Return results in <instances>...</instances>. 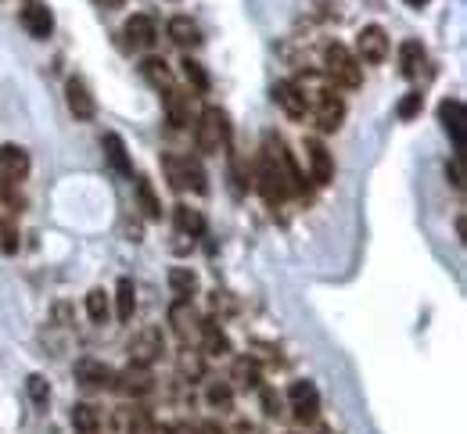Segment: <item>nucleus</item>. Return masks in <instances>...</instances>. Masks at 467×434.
Listing matches in <instances>:
<instances>
[{
  "instance_id": "f257e3e1",
  "label": "nucleus",
  "mask_w": 467,
  "mask_h": 434,
  "mask_svg": "<svg viewBox=\"0 0 467 434\" xmlns=\"http://www.w3.org/2000/svg\"><path fill=\"white\" fill-rule=\"evenodd\" d=\"M194 140L201 154H219L230 147V119L223 108H205L194 126Z\"/></svg>"
},
{
  "instance_id": "f03ea898",
  "label": "nucleus",
  "mask_w": 467,
  "mask_h": 434,
  "mask_svg": "<svg viewBox=\"0 0 467 434\" xmlns=\"http://www.w3.org/2000/svg\"><path fill=\"white\" fill-rule=\"evenodd\" d=\"M324 76L331 79V83H338V87H345V90H356L360 83H363V72H360V62H356V54L345 47V44H331L327 51H324Z\"/></svg>"
},
{
  "instance_id": "7ed1b4c3",
  "label": "nucleus",
  "mask_w": 467,
  "mask_h": 434,
  "mask_svg": "<svg viewBox=\"0 0 467 434\" xmlns=\"http://www.w3.org/2000/svg\"><path fill=\"white\" fill-rule=\"evenodd\" d=\"M162 169H166L173 190H198V194L205 190V172L191 154H166Z\"/></svg>"
},
{
  "instance_id": "20e7f679",
  "label": "nucleus",
  "mask_w": 467,
  "mask_h": 434,
  "mask_svg": "<svg viewBox=\"0 0 467 434\" xmlns=\"http://www.w3.org/2000/svg\"><path fill=\"white\" fill-rule=\"evenodd\" d=\"M292 87H295L299 97L306 101V112H313V108L327 104L331 97H338V94H335V83H331L324 72H302V76L292 79Z\"/></svg>"
},
{
  "instance_id": "39448f33",
  "label": "nucleus",
  "mask_w": 467,
  "mask_h": 434,
  "mask_svg": "<svg viewBox=\"0 0 467 434\" xmlns=\"http://www.w3.org/2000/svg\"><path fill=\"white\" fill-rule=\"evenodd\" d=\"M19 22H22V29H26L33 40H47L51 29H55V15H51V8L44 4V0H22Z\"/></svg>"
},
{
  "instance_id": "423d86ee",
  "label": "nucleus",
  "mask_w": 467,
  "mask_h": 434,
  "mask_svg": "<svg viewBox=\"0 0 467 434\" xmlns=\"http://www.w3.org/2000/svg\"><path fill=\"white\" fill-rule=\"evenodd\" d=\"M388 58V33L381 26H363L356 37V62L381 65Z\"/></svg>"
},
{
  "instance_id": "0eeeda50",
  "label": "nucleus",
  "mask_w": 467,
  "mask_h": 434,
  "mask_svg": "<svg viewBox=\"0 0 467 434\" xmlns=\"http://www.w3.org/2000/svg\"><path fill=\"white\" fill-rule=\"evenodd\" d=\"M288 402H292V413H295L302 423L317 420V413H320V391H317L313 380H295L292 391H288Z\"/></svg>"
},
{
  "instance_id": "6e6552de",
  "label": "nucleus",
  "mask_w": 467,
  "mask_h": 434,
  "mask_svg": "<svg viewBox=\"0 0 467 434\" xmlns=\"http://www.w3.org/2000/svg\"><path fill=\"white\" fill-rule=\"evenodd\" d=\"M162 348H166L162 330H158V327H148V330H140V334L130 341V363H133V366H151V363L162 355Z\"/></svg>"
},
{
  "instance_id": "1a4fd4ad",
  "label": "nucleus",
  "mask_w": 467,
  "mask_h": 434,
  "mask_svg": "<svg viewBox=\"0 0 467 434\" xmlns=\"http://www.w3.org/2000/svg\"><path fill=\"white\" fill-rule=\"evenodd\" d=\"M65 97H69V112H72L80 122H90V119L98 115V101H94V94H90L87 79L72 76V79L65 83Z\"/></svg>"
},
{
  "instance_id": "9d476101",
  "label": "nucleus",
  "mask_w": 467,
  "mask_h": 434,
  "mask_svg": "<svg viewBox=\"0 0 467 434\" xmlns=\"http://www.w3.org/2000/svg\"><path fill=\"white\" fill-rule=\"evenodd\" d=\"M30 176V154L19 144H4L0 147V179L4 183H22Z\"/></svg>"
},
{
  "instance_id": "9b49d317",
  "label": "nucleus",
  "mask_w": 467,
  "mask_h": 434,
  "mask_svg": "<svg viewBox=\"0 0 467 434\" xmlns=\"http://www.w3.org/2000/svg\"><path fill=\"white\" fill-rule=\"evenodd\" d=\"M302 151H306V158H310L313 179H317V183H331V179H335V162H331V151H327L317 137H310V140L302 144Z\"/></svg>"
},
{
  "instance_id": "f8f14e48",
  "label": "nucleus",
  "mask_w": 467,
  "mask_h": 434,
  "mask_svg": "<svg viewBox=\"0 0 467 434\" xmlns=\"http://www.w3.org/2000/svg\"><path fill=\"white\" fill-rule=\"evenodd\" d=\"M115 388H123L126 395L140 398V395H148V391L155 388V377H151V370H148V366H133V363H130V370L115 373Z\"/></svg>"
},
{
  "instance_id": "ddd939ff",
  "label": "nucleus",
  "mask_w": 467,
  "mask_h": 434,
  "mask_svg": "<svg viewBox=\"0 0 467 434\" xmlns=\"http://www.w3.org/2000/svg\"><path fill=\"white\" fill-rule=\"evenodd\" d=\"M76 380L87 384V388H115V373L105 363H94V359L76 363Z\"/></svg>"
},
{
  "instance_id": "4468645a",
  "label": "nucleus",
  "mask_w": 467,
  "mask_h": 434,
  "mask_svg": "<svg viewBox=\"0 0 467 434\" xmlns=\"http://www.w3.org/2000/svg\"><path fill=\"white\" fill-rule=\"evenodd\" d=\"M126 37H130L133 47L148 51V47H155V40H158V26H155L151 15H133V19L126 22Z\"/></svg>"
},
{
  "instance_id": "2eb2a0df",
  "label": "nucleus",
  "mask_w": 467,
  "mask_h": 434,
  "mask_svg": "<svg viewBox=\"0 0 467 434\" xmlns=\"http://www.w3.org/2000/svg\"><path fill=\"white\" fill-rule=\"evenodd\" d=\"M166 115H169V122L173 126H187L191 122V115H194V94H187V90H169L166 94Z\"/></svg>"
},
{
  "instance_id": "dca6fc26",
  "label": "nucleus",
  "mask_w": 467,
  "mask_h": 434,
  "mask_svg": "<svg viewBox=\"0 0 467 434\" xmlns=\"http://www.w3.org/2000/svg\"><path fill=\"white\" fill-rule=\"evenodd\" d=\"M438 119H442V126L449 129L456 151H463V104H460L456 97H453V101H442V104H438Z\"/></svg>"
},
{
  "instance_id": "f3484780",
  "label": "nucleus",
  "mask_w": 467,
  "mask_h": 434,
  "mask_svg": "<svg viewBox=\"0 0 467 434\" xmlns=\"http://www.w3.org/2000/svg\"><path fill=\"white\" fill-rule=\"evenodd\" d=\"M101 147H105V158L112 162V169H115L119 176H133V162H130L126 144H123L119 133H105V137H101Z\"/></svg>"
},
{
  "instance_id": "a211bd4d",
  "label": "nucleus",
  "mask_w": 467,
  "mask_h": 434,
  "mask_svg": "<svg viewBox=\"0 0 467 434\" xmlns=\"http://www.w3.org/2000/svg\"><path fill=\"white\" fill-rule=\"evenodd\" d=\"M173 220H176V230H180V238H201L205 234V215L198 212V208H191V204H176L173 208Z\"/></svg>"
},
{
  "instance_id": "6ab92c4d",
  "label": "nucleus",
  "mask_w": 467,
  "mask_h": 434,
  "mask_svg": "<svg viewBox=\"0 0 467 434\" xmlns=\"http://www.w3.org/2000/svg\"><path fill=\"white\" fill-rule=\"evenodd\" d=\"M424 47H420V40H406L403 47H399V72L406 76V79H417L420 76V69H424Z\"/></svg>"
},
{
  "instance_id": "aec40b11",
  "label": "nucleus",
  "mask_w": 467,
  "mask_h": 434,
  "mask_svg": "<svg viewBox=\"0 0 467 434\" xmlns=\"http://www.w3.org/2000/svg\"><path fill=\"white\" fill-rule=\"evenodd\" d=\"M140 72H144V79H148L155 90H162V94H169V90L176 87V79H173V69H169L162 58H144Z\"/></svg>"
},
{
  "instance_id": "412c9836",
  "label": "nucleus",
  "mask_w": 467,
  "mask_h": 434,
  "mask_svg": "<svg viewBox=\"0 0 467 434\" xmlns=\"http://www.w3.org/2000/svg\"><path fill=\"white\" fill-rule=\"evenodd\" d=\"M274 101L284 108L288 119H306V101L299 97V90L284 79V83H274Z\"/></svg>"
},
{
  "instance_id": "4be33fe9",
  "label": "nucleus",
  "mask_w": 467,
  "mask_h": 434,
  "mask_svg": "<svg viewBox=\"0 0 467 434\" xmlns=\"http://www.w3.org/2000/svg\"><path fill=\"white\" fill-rule=\"evenodd\" d=\"M169 320H173V330H176L183 341L194 338L198 327H201V320H198V313L191 309V302H176V305L169 309Z\"/></svg>"
},
{
  "instance_id": "5701e85b",
  "label": "nucleus",
  "mask_w": 467,
  "mask_h": 434,
  "mask_svg": "<svg viewBox=\"0 0 467 434\" xmlns=\"http://www.w3.org/2000/svg\"><path fill=\"white\" fill-rule=\"evenodd\" d=\"M169 40L176 47H198L201 44V29L187 15H176V19H169Z\"/></svg>"
},
{
  "instance_id": "b1692460",
  "label": "nucleus",
  "mask_w": 467,
  "mask_h": 434,
  "mask_svg": "<svg viewBox=\"0 0 467 434\" xmlns=\"http://www.w3.org/2000/svg\"><path fill=\"white\" fill-rule=\"evenodd\" d=\"M198 334H201V348H205L208 355H226V352H230V338L219 330V323H212V320H201Z\"/></svg>"
},
{
  "instance_id": "393cba45",
  "label": "nucleus",
  "mask_w": 467,
  "mask_h": 434,
  "mask_svg": "<svg viewBox=\"0 0 467 434\" xmlns=\"http://www.w3.org/2000/svg\"><path fill=\"white\" fill-rule=\"evenodd\" d=\"M313 115H317V126H320V133H335V129L342 126V119H345V104H342V97H331L327 104L313 108Z\"/></svg>"
},
{
  "instance_id": "a878e982",
  "label": "nucleus",
  "mask_w": 467,
  "mask_h": 434,
  "mask_svg": "<svg viewBox=\"0 0 467 434\" xmlns=\"http://www.w3.org/2000/svg\"><path fill=\"white\" fill-rule=\"evenodd\" d=\"M169 288H173L176 302H191V295L198 291V277L191 270H183V266H173L169 270Z\"/></svg>"
},
{
  "instance_id": "bb28decb",
  "label": "nucleus",
  "mask_w": 467,
  "mask_h": 434,
  "mask_svg": "<svg viewBox=\"0 0 467 434\" xmlns=\"http://www.w3.org/2000/svg\"><path fill=\"white\" fill-rule=\"evenodd\" d=\"M115 302H119V320L130 323L133 313H137V288H133L130 277H123V280L115 284Z\"/></svg>"
},
{
  "instance_id": "cd10ccee",
  "label": "nucleus",
  "mask_w": 467,
  "mask_h": 434,
  "mask_svg": "<svg viewBox=\"0 0 467 434\" xmlns=\"http://www.w3.org/2000/svg\"><path fill=\"white\" fill-rule=\"evenodd\" d=\"M230 377H234V384H238V388H259V363H256V359H249V355L234 359Z\"/></svg>"
},
{
  "instance_id": "c85d7f7f",
  "label": "nucleus",
  "mask_w": 467,
  "mask_h": 434,
  "mask_svg": "<svg viewBox=\"0 0 467 434\" xmlns=\"http://www.w3.org/2000/svg\"><path fill=\"white\" fill-rule=\"evenodd\" d=\"M137 197H140V208H144V215H148V220H158V215H162V201L155 197V187H151V179L137 176Z\"/></svg>"
},
{
  "instance_id": "c756f323",
  "label": "nucleus",
  "mask_w": 467,
  "mask_h": 434,
  "mask_svg": "<svg viewBox=\"0 0 467 434\" xmlns=\"http://www.w3.org/2000/svg\"><path fill=\"white\" fill-rule=\"evenodd\" d=\"M98 409L94 405H87V402H80V405H72V427L80 430V434H98Z\"/></svg>"
},
{
  "instance_id": "7c9ffc66",
  "label": "nucleus",
  "mask_w": 467,
  "mask_h": 434,
  "mask_svg": "<svg viewBox=\"0 0 467 434\" xmlns=\"http://www.w3.org/2000/svg\"><path fill=\"white\" fill-rule=\"evenodd\" d=\"M208 405L219 409V413H230V409H234V391H230V384H208Z\"/></svg>"
},
{
  "instance_id": "2f4dec72",
  "label": "nucleus",
  "mask_w": 467,
  "mask_h": 434,
  "mask_svg": "<svg viewBox=\"0 0 467 434\" xmlns=\"http://www.w3.org/2000/svg\"><path fill=\"white\" fill-rule=\"evenodd\" d=\"M87 313H90L94 323H105V316H108V295H105L101 288H94V291L87 295Z\"/></svg>"
},
{
  "instance_id": "473e14b6",
  "label": "nucleus",
  "mask_w": 467,
  "mask_h": 434,
  "mask_svg": "<svg viewBox=\"0 0 467 434\" xmlns=\"http://www.w3.org/2000/svg\"><path fill=\"white\" fill-rule=\"evenodd\" d=\"M183 76H187V83L194 87V94H205V90H208V76H205V69H201L194 58L183 62Z\"/></svg>"
},
{
  "instance_id": "72a5a7b5",
  "label": "nucleus",
  "mask_w": 467,
  "mask_h": 434,
  "mask_svg": "<svg viewBox=\"0 0 467 434\" xmlns=\"http://www.w3.org/2000/svg\"><path fill=\"white\" fill-rule=\"evenodd\" d=\"M30 398H33L37 405H47V398H51V384H47L40 373L30 377Z\"/></svg>"
},
{
  "instance_id": "f704fd0d",
  "label": "nucleus",
  "mask_w": 467,
  "mask_h": 434,
  "mask_svg": "<svg viewBox=\"0 0 467 434\" xmlns=\"http://www.w3.org/2000/svg\"><path fill=\"white\" fill-rule=\"evenodd\" d=\"M420 104H424V97L413 90V94H406L403 101H399V119H413V115H420Z\"/></svg>"
},
{
  "instance_id": "c9c22d12",
  "label": "nucleus",
  "mask_w": 467,
  "mask_h": 434,
  "mask_svg": "<svg viewBox=\"0 0 467 434\" xmlns=\"http://www.w3.org/2000/svg\"><path fill=\"white\" fill-rule=\"evenodd\" d=\"M180 370H183L187 377H201V359L191 355V352H183V355H180Z\"/></svg>"
},
{
  "instance_id": "e433bc0d",
  "label": "nucleus",
  "mask_w": 467,
  "mask_h": 434,
  "mask_svg": "<svg viewBox=\"0 0 467 434\" xmlns=\"http://www.w3.org/2000/svg\"><path fill=\"white\" fill-rule=\"evenodd\" d=\"M263 405H267V413H270V416H281V413H284V402H281V395H274L270 388L263 391Z\"/></svg>"
},
{
  "instance_id": "4c0bfd02",
  "label": "nucleus",
  "mask_w": 467,
  "mask_h": 434,
  "mask_svg": "<svg viewBox=\"0 0 467 434\" xmlns=\"http://www.w3.org/2000/svg\"><path fill=\"white\" fill-rule=\"evenodd\" d=\"M446 176L453 179V187H456V190H463V172H460V165H456V162H449V165H446Z\"/></svg>"
},
{
  "instance_id": "58836bf2",
  "label": "nucleus",
  "mask_w": 467,
  "mask_h": 434,
  "mask_svg": "<svg viewBox=\"0 0 467 434\" xmlns=\"http://www.w3.org/2000/svg\"><path fill=\"white\" fill-rule=\"evenodd\" d=\"M98 4H101L105 12H115V8H123V4H126V0H98Z\"/></svg>"
},
{
  "instance_id": "ea45409f",
  "label": "nucleus",
  "mask_w": 467,
  "mask_h": 434,
  "mask_svg": "<svg viewBox=\"0 0 467 434\" xmlns=\"http://www.w3.org/2000/svg\"><path fill=\"white\" fill-rule=\"evenodd\" d=\"M194 434H223V430H219V427H216V423H201V427H198V430H194Z\"/></svg>"
},
{
  "instance_id": "a19ab883",
  "label": "nucleus",
  "mask_w": 467,
  "mask_h": 434,
  "mask_svg": "<svg viewBox=\"0 0 467 434\" xmlns=\"http://www.w3.org/2000/svg\"><path fill=\"white\" fill-rule=\"evenodd\" d=\"M403 4H410V8H424L428 0H403Z\"/></svg>"
},
{
  "instance_id": "79ce46f5",
  "label": "nucleus",
  "mask_w": 467,
  "mask_h": 434,
  "mask_svg": "<svg viewBox=\"0 0 467 434\" xmlns=\"http://www.w3.org/2000/svg\"><path fill=\"white\" fill-rule=\"evenodd\" d=\"M155 434H173V427H155Z\"/></svg>"
}]
</instances>
